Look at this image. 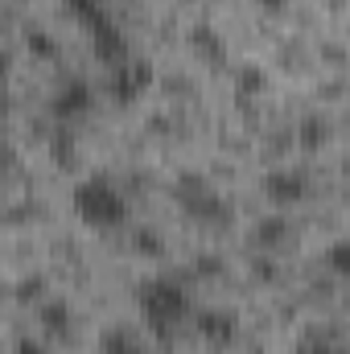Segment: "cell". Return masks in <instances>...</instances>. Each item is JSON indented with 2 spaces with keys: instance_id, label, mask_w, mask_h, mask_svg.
Instances as JSON below:
<instances>
[{
  "instance_id": "6da1fadb",
  "label": "cell",
  "mask_w": 350,
  "mask_h": 354,
  "mask_svg": "<svg viewBox=\"0 0 350 354\" xmlns=\"http://www.w3.org/2000/svg\"><path fill=\"white\" fill-rule=\"evenodd\" d=\"M136 305H140V317H145V326L153 330V334H161V338H169L177 334L181 326H185V317H190V288L174 280V276H149L145 284H140V292H136Z\"/></svg>"
},
{
  "instance_id": "7a4b0ae2",
  "label": "cell",
  "mask_w": 350,
  "mask_h": 354,
  "mask_svg": "<svg viewBox=\"0 0 350 354\" xmlns=\"http://www.w3.org/2000/svg\"><path fill=\"white\" fill-rule=\"evenodd\" d=\"M71 198H75V214H79L87 227H95V231H116V227H124V218H128V198H124V189H120L116 181H107L103 174L83 177Z\"/></svg>"
},
{
  "instance_id": "3957f363",
  "label": "cell",
  "mask_w": 350,
  "mask_h": 354,
  "mask_svg": "<svg viewBox=\"0 0 350 354\" xmlns=\"http://www.w3.org/2000/svg\"><path fill=\"white\" fill-rule=\"evenodd\" d=\"M149 87H153V66H149L145 58H136V54L107 71V95H111L116 103H124V107L136 103Z\"/></svg>"
},
{
  "instance_id": "277c9868",
  "label": "cell",
  "mask_w": 350,
  "mask_h": 354,
  "mask_svg": "<svg viewBox=\"0 0 350 354\" xmlns=\"http://www.w3.org/2000/svg\"><path fill=\"white\" fill-rule=\"evenodd\" d=\"M91 46H95V58L111 71V66H120L124 58H132V41H128V33L120 29V21L111 17V12H103L99 21H91Z\"/></svg>"
},
{
  "instance_id": "5b68a950",
  "label": "cell",
  "mask_w": 350,
  "mask_h": 354,
  "mask_svg": "<svg viewBox=\"0 0 350 354\" xmlns=\"http://www.w3.org/2000/svg\"><path fill=\"white\" fill-rule=\"evenodd\" d=\"M194 334L210 346H231L239 338V313L227 305H206L194 313Z\"/></svg>"
},
{
  "instance_id": "8992f818",
  "label": "cell",
  "mask_w": 350,
  "mask_h": 354,
  "mask_svg": "<svg viewBox=\"0 0 350 354\" xmlns=\"http://www.w3.org/2000/svg\"><path fill=\"white\" fill-rule=\"evenodd\" d=\"M91 107H95V91H91L87 79H62L54 95H50V115L54 120H79V115H87Z\"/></svg>"
},
{
  "instance_id": "52a82bcc",
  "label": "cell",
  "mask_w": 350,
  "mask_h": 354,
  "mask_svg": "<svg viewBox=\"0 0 350 354\" xmlns=\"http://www.w3.org/2000/svg\"><path fill=\"white\" fill-rule=\"evenodd\" d=\"M264 194H268L272 206L288 210V206H297V202L309 198V177L301 174V169H288V165L268 169V174H264Z\"/></svg>"
},
{
  "instance_id": "ba28073f",
  "label": "cell",
  "mask_w": 350,
  "mask_h": 354,
  "mask_svg": "<svg viewBox=\"0 0 350 354\" xmlns=\"http://www.w3.org/2000/svg\"><path fill=\"white\" fill-rule=\"evenodd\" d=\"M37 322H42V330L46 334H54V338H66L71 334V305L62 301V297H46L42 305H37Z\"/></svg>"
},
{
  "instance_id": "9c48e42d",
  "label": "cell",
  "mask_w": 350,
  "mask_h": 354,
  "mask_svg": "<svg viewBox=\"0 0 350 354\" xmlns=\"http://www.w3.org/2000/svg\"><path fill=\"white\" fill-rule=\"evenodd\" d=\"M256 243L268 248V252L288 248V243H293V223H288L284 214H264L260 223H256Z\"/></svg>"
},
{
  "instance_id": "30bf717a",
  "label": "cell",
  "mask_w": 350,
  "mask_h": 354,
  "mask_svg": "<svg viewBox=\"0 0 350 354\" xmlns=\"http://www.w3.org/2000/svg\"><path fill=\"white\" fill-rule=\"evenodd\" d=\"M99 354H145V342L128 326H107L99 334Z\"/></svg>"
},
{
  "instance_id": "8fae6325",
  "label": "cell",
  "mask_w": 350,
  "mask_h": 354,
  "mask_svg": "<svg viewBox=\"0 0 350 354\" xmlns=\"http://www.w3.org/2000/svg\"><path fill=\"white\" fill-rule=\"evenodd\" d=\"M190 41H194V50H198L206 62H223V58H227V46H223V37H219L210 25H194V29H190Z\"/></svg>"
},
{
  "instance_id": "7c38bea8",
  "label": "cell",
  "mask_w": 350,
  "mask_h": 354,
  "mask_svg": "<svg viewBox=\"0 0 350 354\" xmlns=\"http://www.w3.org/2000/svg\"><path fill=\"white\" fill-rule=\"evenodd\" d=\"M297 140H301L305 149H322V145L330 140V124H326L322 115H305L301 128H297Z\"/></svg>"
},
{
  "instance_id": "4fadbf2b",
  "label": "cell",
  "mask_w": 350,
  "mask_h": 354,
  "mask_svg": "<svg viewBox=\"0 0 350 354\" xmlns=\"http://www.w3.org/2000/svg\"><path fill=\"white\" fill-rule=\"evenodd\" d=\"M326 264H330L334 276H347L350 272V243L347 239H334V243L326 248Z\"/></svg>"
},
{
  "instance_id": "5bb4252c",
  "label": "cell",
  "mask_w": 350,
  "mask_h": 354,
  "mask_svg": "<svg viewBox=\"0 0 350 354\" xmlns=\"http://www.w3.org/2000/svg\"><path fill=\"white\" fill-rule=\"evenodd\" d=\"M66 8L83 21V25H91V21H99L103 12H107V4L103 0H66Z\"/></svg>"
},
{
  "instance_id": "9a60e30c",
  "label": "cell",
  "mask_w": 350,
  "mask_h": 354,
  "mask_svg": "<svg viewBox=\"0 0 350 354\" xmlns=\"http://www.w3.org/2000/svg\"><path fill=\"white\" fill-rule=\"evenodd\" d=\"M25 41H29V50H33L37 58H58V41H54L50 33H42V29H33V33H29Z\"/></svg>"
},
{
  "instance_id": "2e32d148",
  "label": "cell",
  "mask_w": 350,
  "mask_h": 354,
  "mask_svg": "<svg viewBox=\"0 0 350 354\" xmlns=\"http://www.w3.org/2000/svg\"><path fill=\"white\" fill-rule=\"evenodd\" d=\"M136 252L140 256H161V235L157 231H136Z\"/></svg>"
},
{
  "instance_id": "e0dca14e",
  "label": "cell",
  "mask_w": 350,
  "mask_h": 354,
  "mask_svg": "<svg viewBox=\"0 0 350 354\" xmlns=\"http://www.w3.org/2000/svg\"><path fill=\"white\" fill-rule=\"evenodd\" d=\"M8 71H12V58H8V50L0 46V111L8 107Z\"/></svg>"
},
{
  "instance_id": "ac0fdd59",
  "label": "cell",
  "mask_w": 350,
  "mask_h": 354,
  "mask_svg": "<svg viewBox=\"0 0 350 354\" xmlns=\"http://www.w3.org/2000/svg\"><path fill=\"white\" fill-rule=\"evenodd\" d=\"M8 354H50V346H46L42 338H17Z\"/></svg>"
},
{
  "instance_id": "d6986e66",
  "label": "cell",
  "mask_w": 350,
  "mask_h": 354,
  "mask_svg": "<svg viewBox=\"0 0 350 354\" xmlns=\"http://www.w3.org/2000/svg\"><path fill=\"white\" fill-rule=\"evenodd\" d=\"M239 87L243 91H260L264 87V71L260 66H243V71H239Z\"/></svg>"
},
{
  "instance_id": "ffe728a7",
  "label": "cell",
  "mask_w": 350,
  "mask_h": 354,
  "mask_svg": "<svg viewBox=\"0 0 350 354\" xmlns=\"http://www.w3.org/2000/svg\"><path fill=\"white\" fill-rule=\"evenodd\" d=\"M297 354H347L338 342H301Z\"/></svg>"
},
{
  "instance_id": "44dd1931",
  "label": "cell",
  "mask_w": 350,
  "mask_h": 354,
  "mask_svg": "<svg viewBox=\"0 0 350 354\" xmlns=\"http://www.w3.org/2000/svg\"><path fill=\"white\" fill-rule=\"evenodd\" d=\"M198 272L214 276V272H223V260H219V256H202V260H198Z\"/></svg>"
},
{
  "instance_id": "7402d4cb",
  "label": "cell",
  "mask_w": 350,
  "mask_h": 354,
  "mask_svg": "<svg viewBox=\"0 0 350 354\" xmlns=\"http://www.w3.org/2000/svg\"><path fill=\"white\" fill-rule=\"evenodd\" d=\"M8 165H12V149H8V140L0 136V177L8 174Z\"/></svg>"
},
{
  "instance_id": "603a6c76",
  "label": "cell",
  "mask_w": 350,
  "mask_h": 354,
  "mask_svg": "<svg viewBox=\"0 0 350 354\" xmlns=\"http://www.w3.org/2000/svg\"><path fill=\"white\" fill-rule=\"evenodd\" d=\"M42 292V280H25V284H17V297H37Z\"/></svg>"
},
{
  "instance_id": "cb8c5ba5",
  "label": "cell",
  "mask_w": 350,
  "mask_h": 354,
  "mask_svg": "<svg viewBox=\"0 0 350 354\" xmlns=\"http://www.w3.org/2000/svg\"><path fill=\"white\" fill-rule=\"evenodd\" d=\"M256 4H260V8H268V12H276V8H284L288 0H256Z\"/></svg>"
}]
</instances>
